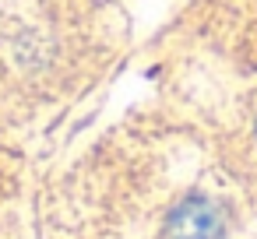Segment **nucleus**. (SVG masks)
Listing matches in <instances>:
<instances>
[{"mask_svg": "<svg viewBox=\"0 0 257 239\" xmlns=\"http://www.w3.org/2000/svg\"><path fill=\"white\" fill-rule=\"evenodd\" d=\"M225 218L222 207L208 197H187L166 218V239H222Z\"/></svg>", "mask_w": 257, "mask_h": 239, "instance_id": "obj_1", "label": "nucleus"}]
</instances>
